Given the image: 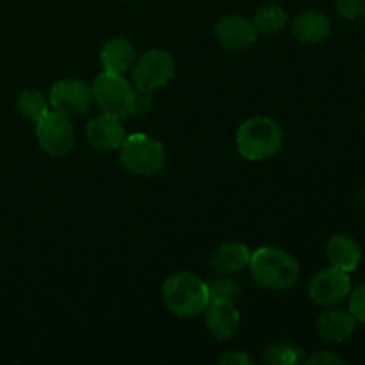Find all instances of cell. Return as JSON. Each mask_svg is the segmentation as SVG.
<instances>
[{
    "mask_svg": "<svg viewBox=\"0 0 365 365\" xmlns=\"http://www.w3.org/2000/svg\"><path fill=\"white\" fill-rule=\"evenodd\" d=\"M209 285V296L210 302H232L235 303V299L241 296V285L235 278H232L230 274H220L217 278H214Z\"/></svg>",
    "mask_w": 365,
    "mask_h": 365,
    "instance_id": "cell-21",
    "label": "cell"
},
{
    "mask_svg": "<svg viewBox=\"0 0 365 365\" xmlns=\"http://www.w3.org/2000/svg\"><path fill=\"white\" fill-rule=\"evenodd\" d=\"M364 202H365V191H364Z\"/></svg>",
    "mask_w": 365,
    "mask_h": 365,
    "instance_id": "cell-28",
    "label": "cell"
},
{
    "mask_svg": "<svg viewBox=\"0 0 365 365\" xmlns=\"http://www.w3.org/2000/svg\"><path fill=\"white\" fill-rule=\"evenodd\" d=\"M264 360L274 365H292L302 364L303 360V349L289 342H274L269 348L264 349Z\"/></svg>",
    "mask_w": 365,
    "mask_h": 365,
    "instance_id": "cell-20",
    "label": "cell"
},
{
    "mask_svg": "<svg viewBox=\"0 0 365 365\" xmlns=\"http://www.w3.org/2000/svg\"><path fill=\"white\" fill-rule=\"evenodd\" d=\"M291 32L298 41L316 45L331 34V21L321 11H303L291 21Z\"/></svg>",
    "mask_w": 365,
    "mask_h": 365,
    "instance_id": "cell-14",
    "label": "cell"
},
{
    "mask_svg": "<svg viewBox=\"0 0 365 365\" xmlns=\"http://www.w3.org/2000/svg\"><path fill=\"white\" fill-rule=\"evenodd\" d=\"M364 71H365V57H364Z\"/></svg>",
    "mask_w": 365,
    "mask_h": 365,
    "instance_id": "cell-27",
    "label": "cell"
},
{
    "mask_svg": "<svg viewBox=\"0 0 365 365\" xmlns=\"http://www.w3.org/2000/svg\"><path fill=\"white\" fill-rule=\"evenodd\" d=\"M339 14L348 20H355L365 14V0H335Z\"/></svg>",
    "mask_w": 365,
    "mask_h": 365,
    "instance_id": "cell-23",
    "label": "cell"
},
{
    "mask_svg": "<svg viewBox=\"0 0 365 365\" xmlns=\"http://www.w3.org/2000/svg\"><path fill=\"white\" fill-rule=\"evenodd\" d=\"M125 127L121 123V118L114 114L102 113L95 116L88 123L86 128V138L88 143L96 150H118L125 139Z\"/></svg>",
    "mask_w": 365,
    "mask_h": 365,
    "instance_id": "cell-11",
    "label": "cell"
},
{
    "mask_svg": "<svg viewBox=\"0 0 365 365\" xmlns=\"http://www.w3.org/2000/svg\"><path fill=\"white\" fill-rule=\"evenodd\" d=\"M50 106L59 113L68 114H84L93 103L91 86L78 78H63L56 82L50 89Z\"/></svg>",
    "mask_w": 365,
    "mask_h": 365,
    "instance_id": "cell-9",
    "label": "cell"
},
{
    "mask_svg": "<svg viewBox=\"0 0 365 365\" xmlns=\"http://www.w3.org/2000/svg\"><path fill=\"white\" fill-rule=\"evenodd\" d=\"M138 59L134 45L125 38H113L103 43L100 50V61H102L103 71L110 73H125L132 68Z\"/></svg>",
    "mask_w": 365,
    "mask_h": 365,
    "instance_id": "cell-17",
    "label": "cell"
},
{
    "mask_svg": "<svg viewBox=\"0 0 365 365\" xmlns=\"http://www.w3.org/2000/svg\"><path fill=\"white\" fill-rule=\"evenodd\" d=\"M153 95L152 91H146V89H139L134 86V98H132V113L130 116H141L146 110L152 107Z\"/></svg>",
    "mask_w": 365,
    "mask_h": 365,
    "instance_id": "cell-24",
    "label": "cell"
},
{
    "mask_svg": "<svg viewBox=\"0 0 365 365\" xmlns=\"http://www.w3.org/2000/svg\"><path fill=\"white\" fill-rule=\"evenodd\" d=\"M248 267L253 280L267 291H287L302 274L298 260L277 246H260L252 252Z\"/></svg>",
    "mask_w": 365,
    "mask_h": 365,
    "instance_id": "cell-1",
    "label": "cell"
},
{
    "mask_svg": "<svg viewBox=\"0 0 365 365\" xmlns=\"http://www.w3.org/2000/svg\"><path fill=\"white\" fill-rule=\"evenodd\" d=\"M305 364H312V365H331V364H344V360L339 359L337 355L330 351H319L316 355L309 356L307 360H303Z\"/></svg>",
    "mask_w": 365,
    "mask_h": 365,
    "instance_id": "cell-25",
    "label": "cell"
},
{
    "mask_svg": "<svg viewBox=\"0 0 365 365\" xmlns=\"http://www.w3.org/2000/svg\"><path fill=\"white\" fill-rule=\"evenodd\" d=\"M327 257L328 262L337 269L351 273L359 267L362 260V252H360L359 242L348 234H335L330 237L327 245Z\"/></svg>",
    "mask_w": 365,
    "mask_h": 365,
    "instance_id": "cell-15",
    "label": "cell"
},
{
    "mask_svg": "<svg viewBox=\"0 0 365 365\" xmlns=\"http://www.w3.org/2000/svg\"><path fill=\"white\" fill-rule=\"evenodd\" d=\"M130 70L132 84L135 88L153 93L155 89L170 84L177 71V64L168 50L153 48L138 57Z\"/></svg>",
    "mask_w": 365,
    "mask_h": 365,
    "instance_id": "cell-6",
    "label": "cell"
},
{
    "mask_svg": "<svg viewBox=\"0 0 365 365\" xmlns=\"http://www.w3.org/2000/svg\"><path fill=\"white\" fill-rule=\"evenodd\" d=\"M216 38L228 50H246L257 41L259 31L250 18L242 14H228L216 24Z\"/></svg>",
    "mask_w": 365,
    "mask_h": 365,
    "instance_id": "cell-10",
    "label": "cell"
},
{
    "mask_svg": "<svg viewBox=\"0 0 365 365\" xmlns=\"http://www.w3.org/2000/svg\"><path fill=\"white\" fill-rule=\"evenodd\" d=\"M120 163L125 170L139 177H153L166 164L163 143L148 134L125 135L120 148Z\"/></svg>",
    "mask_w": 365,
    "mask_h": 365,
    "instance_id": "cell-4",
    "label": "cell"
},
{
    "mask_svg": "<svg viewBox=\"0 0 365 365\" xmlns=\"http://www.w3.org/2000/svg\"><path fill=\"white\" fill-rule=\"evenodd\" d=\"M349 312L353 314L356 323L365 324V282L349 292Z\"/></svg>",
    "mask_w": 365,
    "mask_h": 365,
    "instance_id": "cell-22",
    "label": "cell"
},
{
    "mask_svg": "<svg viewBox=\"0 0 365 365\" xmlns=\"http://www.w3.org/2000/svg\"><path fill=\"white\" fill-rule=\"evenodd\" d=\"M36 138L43 152L52 157H63L71 152L75 145V128L70 116L50 109L43 118L36 121Z\"/></svg>",
    "mask_w": 365,
    "mask_h": 365,
    "instance_id": "cell-7",
    "label": "cell"
},
{
    "mask_svg": "<svg viewBox=\"0 0 365 365\" xmlns=\"http://www.w3.org/2000/svg\"><path fill=\"white\" fill-rule=\"evenodd\" d=\"M93 102L102 113L127 118L132 113L134 84L123 77V73L102 71L91 84Z\"/></svg>",
    "mask_w": 365,
    "mask_h": 365,
    "instance_id": "cell-5",
    "label": "cell"
},
{
    "mask_svg": "<svg viewBox=\"0 0 365 365\" xmlns=\"http://www.w3.org/2000/svg\"><path fill=\"white\" fill-rule=\"evenodd\" d=\"M163 299L166 309L178 317H196L210 303L209 285L195 273L178 271L163 284Z\"/></svg>",
    "mask_w": 365,
    "mask_h": 365,
    "instance_id": "cell-2",
    "label": "cell"
},
{
    "mask_svg": "<svg viewBox=\"0 0 365 365\" xmlns=\"http://www.w3.org/2000/svg\"><path fill=\"white\" fill-rule=\"evenodd\" d=\"M220 362L230 365H250L252 364V359L245 351H228L221 356Z\"/></svg>",
    "mask_w": 365,
    "mask_h": 365,
    "instance_id": "cell-26",
    "label": "cell"
},
{
    "mask_svg": "<svg viewBox=\"0 0 365 365\" xmlns=\"http://www.w3.org/2000/svg\"><path fill=\"white\" fill-rule=\"evenodd\" d=\"M252 250L245 242H225L210 255V266L220 274H234L248 267Z\"/></svg>",
    "mask_w": 365,
    "mask_h": 365,
    "instance_id": "cell-16",
    "label": "cell"
},
{
    "mask_svg": "<svg viewBox=\"0 0 365 365\" xmlns=\"http://www.w3.org/2000/svg\"><path fill=\"white\" fill-rule=\"evenodd\" d=\"M235 145L245 159L260 163L280 152L284 145V132L273 118H250L239 127L235 134Z\"/></svg>",
    "mask_w": 365,
    "mask_h": 365,
    "instance_id": "cell-3",
    "label": "cell"
},
{
    "mask_svg": "<svg viewBox=\"0 0 365 365\" xmlns=\"http://www.w3.org/2000/svg\"><path fill=\"white\" fill-rule=\"evenodd\" d=\"M351 292V278L346 271L327 267L314 274L309 285V296L317 307H335Z\"/></svg>",
    "mask_w": 365,
    "mask_h": 365,
    "instance_id": "cell-8",
    "label": "cell"
},
{
    "mask_svg": "<svg viewBox=\"0 0 365 365\" xmlns=\"http://www.w3.org/2000/svg\"><path fill=\"white\" fill-rule=\"evenodd\" d=\"M316 328L323 341L339 344V342L348 341L355 334L356 319L349 310L328 309L317 317Z\"/></svg>",
    "mask_w": 365,
    "mask_h": 365,
    "instance_id": "cell-13",
    "label": "cell"
},
{
    "mask_svg": "<svg viewBox=\"0 0 365 365\" xmlns=\"http://www.w3.org/2000/svg\"><path fill=\"white\" fill-rule=\"evenodd\" d=\"M364 114H365V110H364Z\"/></svg>",
    "mask_w": 365,
    "mask_h": 365,
    "instance_id": "cell-29",
    "label": "cell"
},
{
    "mask_svg": "<svg viewBox=\"0 0 365 365\" xmlns=\"http://www.w3.org/2000/svg\"><path fill=\"white\" fill-rule=\"evenodd\" d=\"M16 107L18 113H20L25 120L36 123L39 118H43L48 113L50 102L43 96L41 91H38V89H25V91H21L20 96H18Z\"/></svg>",
    "mask_w": 365,
    "mask_h": 365,
    "instance_id": "cell-18",
    "label": "cell"
},
{
    "mask_svg": "<svg viewBox=\"0 0 365 365\" xmlns=\"http://www.w3.org/2000/svg\"><path fill=\"white\" fill-rule=\"evenodd\" d=\"M205 327L217 341L234 337L241 324V314L232 302H210L203 310Z\"/></svg>",
    "mask_w": 365,
    "mask_h": 365,
    "instance_id": "cell-12",
    "label": "cell"
},
{
    "mask_svg": "<svg viewBox=\"0 0 365 365\" xmlns=\"http://www.w3.org/2000/svg\"><path fill=\"white\" fill-rule=\"evenodd\" d=\"M253 24L262 34H278L287 25V13L280 6H264L255 13Z\"/></svg>",
    "mask_w": 365,
    "mask_h": 365,
    "instance_id": "cell-19",
    "label": "cell"
}]
</instances>
